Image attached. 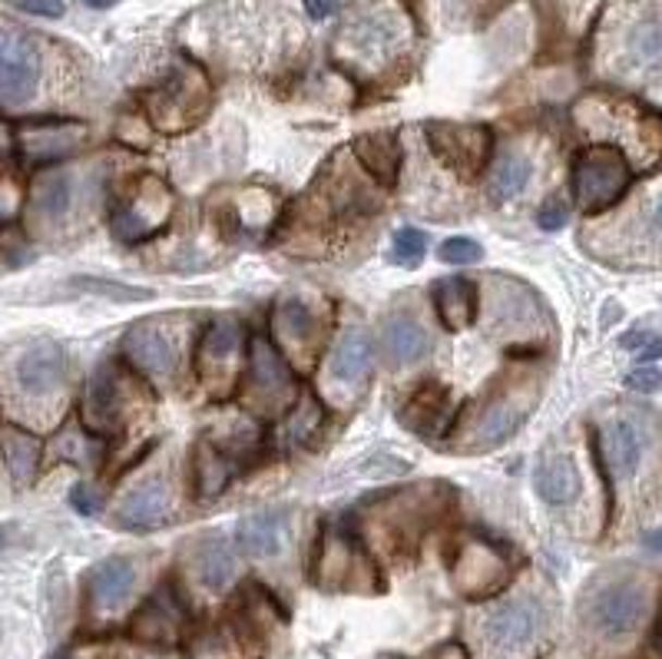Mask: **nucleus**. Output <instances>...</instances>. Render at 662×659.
I'll return each instance as SVG.
<instances>
[{
	"label": "nucleus",
	"instance_id": "obj_1",
	"mask_svg": "<svg viewBox=\"0 0 662 659\" xmlns=\"http://www.w3.org/2000/svg\"><path fill=\"white\" fill-rule=\"evenodd\" d=\"M646 613H649V590L636 576L600 581L579 603V617H584L587 630H593L603 639L633 636L646 623Z\"/></svg>",
	"mask_w": 662,
	"mask_h": 659
},
{
	"label": "nucleus",
	"instance_id": "obj_2",
	"mask_svg": "<svg viewBox=\"0 0 662 659\" xmlns=\"http://www.w3.org/2000/svg\"><path fill=\"white\" fill-rule=\"evenodd\" d=\"M633 183L629 159L620 146H590L573 159V196L579 209L603 212L623 199Z\"/></svg>",
	"mask_w": 662,
	"mask_h": 659
},
{
	"label": "nucleus",
	"instance_id": "obj_3",
	"mask_svg": "<svg viewBox=\"0 0 662 659\" xmlns=\"http://www.w3.org/2000/svg\"><path fill=\"white\" fill-rule=\"evenodd\" d=\"M173 216V193L156 176H136L110 209V225L120 242H146Z\"/></svg>",
	"mask_w": 662,
	"mask_h": 659
},
{
	"label": "nucleus",
	"instance_id": "obj_4",
	"mask_svg": "<svg viewBox=\"0 0 662 659\" xmlns=\"http://www.w3.org/2000/svg\"><path fill=\"white\" fill-rule=\"evenodd\" d=\"M378 209V196L368 190V183L355 173L345 170L342 159H335L331 167L315 180V186L305 196V212L321 219H335V222H355L368 212Z\"/></svg>",
	"mask_w": 662,
	"mask_h": 659
},
{
	"label": "nucleus",
	"instance_id": "obj_5",
	"mask_svg": "<svg viewBox=\"0 0 662 659\" xmlns=\"http://www.w3.org/2000/svg\"><path fill=\"white\" fill-rule=\"evenodd\" d=\"M425 139H428L431 152L461 180L480 176V170L490 159V149H493V133L483 123L431 120V123H425Z\"/></svg>",
	"mask_w": 662,
	"mask_h": 659
},
{
	"label": "nucleus",
	"instance_id": "obj_6",
	"mask_svg": "<svg viewBox=\"0 0 662 659\" xmlns=\"http://www.w3.org/2000/svg\"><path fill=\"white\" fill-rule=\"evenodd\" d=\"M245 388H248V404L259 411H282L295 401V381L292 368L275 349L272 339L253 335L245 352Z\"/></svg>",
	"mask_w": 662,
	"mask_h": 659
},
{
	"label": "nucleus",
	"instance_id": "obj_7",
	"mask_svg": "<svg viewBox=\"0 0 662 659\" xmlns=\"http://www.w3.org/2000/svg\"><path fill=\"white\" fill-rule=\"evenodd\" d=\"M454 590L467 600H487L493 594H501L511 581V557L480 537H467L457 547L454 566Z\"/></svg>",
	"mask_w": 662,
	"mask_h": 659
},
{
	"label": "nucleus",
	"instance_id": "obj_8",
	"mask_svg": "<svg viewBox=\"0 0 662 659\" xmlns=\"http://www.w3.org/2000/svg\"><path fill=\"white\" fill-rule=\"evenodd\" d=\"M209 110V87L199 73H176L146 97V117L162 133H183Z\"/></svg>",
	"mask_w": 662,
	"mask_h": 659
},
{
	"label": "nucleus",
	"instance_id": "obj_9",
	"mask_svg": "<svg viewBox=\"0 0 662 659\" xmlns=\"http://www.w3.org/2000/svg\"><path fill=\"white\" fill-rule=\"evenodd\" d=\"M40 50L37 44L11 27H0V103H24L40 84Z\"/></svg>",
	"mask_w": 662,
	"mask_h": 659
},
{
	"label": "nucleus",
	"instance_id": "obj_10",
	"mask_svg": "<svg viewBox=\"0 0 662 659\" xmlns=\"http://www.w3.org/2000/svg\"><path fill=\"white\" fill-rule=\"evenodd\" d=\"M534 398H520L517 391L511 394H493L490 401H483L474 415L464 425V438L470 441L474 451H487L504 444L511 435L520 431V425L527 422V411H530Z\"/></svg>",
	"mask_w": 662,
	"mask_h": 659
},
{
	"label": "nucleus",
	"instance_id": "obj_11",
	"mask_svg": "<svg viewBox=\"0 0 662 659\" xmlns=\"http://www.w3.org/2000/svg\"><path fill=\"white\" fill-rule=\"evenodd\" d=\"M540 626H543V610L530 597L504 600L501 607H493L483 617V636H487V643L493 649H504V652H517V649L530 646L537 639Z\"/></svg>",
	"mask_w": 662,
	"mask_h": 659
},
{
	"label": "nucleus",
	"instance_id": "obj_12",
	"mask_svg": "<svg viewBox=\"0 0 662 659\" xmlns=\"http://www.w3.org/2000/svg\"><path fill=\"white\" fill-rule=\"evenodd\" d=\"M454 422V398L444 385H421L401 407V425L425 441H438L448 435Z\"/></svg>",
	"mask_w": 662,
	"mask_h": 659
},
{
	"label": "nucleus",
	"instance_id": "obj_13",
	"mask_svg": "<svg viewBox=\"0 0 662 659\" xmlns=\"http://www.w3.org/2000/svg\"><path fill=\"white\" fill-rule=\"evenodd\" d=\"M123 355L136 371L149 378L170 381L176 375V345L156 321H143L130 328V335L123 339Z\"/></svg>",
	"mask_w": 662,
	"mask_h": 659
},
{
	"label": "nucleus",
	"instance_id": "obj_14",
	"mask_svg": "<svg viewBox=\"0 0 662 659\" xmlns=\"http://www.w3.org/2000/svg\"><path fill=\"white\" fill-rule=\"evenodd\" d=\"M126 381L113 368H100L83 394V422L97 435H113L123 425L126 411Z\"/></svg>",
	"mask_w": 662,
	"mask_h": 659
},
{
	"label": "nucleus",
	"instance_id": "obj_15",
	"mask_svg": "<svg viewBox=\"0 0 662 659\" xmlns=\"http://www.w3.org/2000/svg\"><path fill=\"white\" fill-rule=\"evenodd\" d=\"M136 590V563L130 557H107L87 573V600L94 613L120 610Z\"/></svg>",
	"mask_w": 662,
	"mask_h": 659
},
{
	"label": "nucleus",
	"instance_id": "obj_16",
	"mask_svg": "<svg viewBox=\"0 0 662 659\" xmlns=\"http://www.w3.org/2000/svg\"><path fill=\"white\" fill-rule=\"evenodd\" d=\"M173 504V490L166 477H149L136 484L117 508V524L123 530H152L166 521Z\"/></svg>",
	"mask_w": 662,
	"mask_h": 659
},
{
	"label": "nucleus",
	"instance_id": "obj_17",
	"mask_svg": "<svg viewBox=\"0 0 662 659\" xmlns=\"http://www.w3.org/2000/svg\"><path fill=\"white\" fill-rule=\"evenodd\" d=\"M238 345H242V325L235 318H216L199 345H196V371L203 381L216 385L219 375H225L232 368V358L238 355Z\"/></svg>",
	"mask_w": 662,
	"mask_h": 659
},
{
	"label": "nucleus",
	"instance_id": "obj_18",
	"mask_svg": "<svg viewBox=\"0 0 662 659\" xmlns=\"http://www.w3.org/2000/svg\"><path fill=\"white\" fill-rule=\"evenodd\" d=\"M235 537L245 557L256 560L275 557L289 537V508H266L256 514H245L235 527Z\"/></svg>",
	"mask_w": 662,
	"mask_h": 659
},
{
	"label": "nucleus",
	"instance_id": "obj_19",
	"mask_svg": "<svg viewBox=\"0 0 662 659\" xmlns=\"http://www.w3.org/2000/svg\"><path fill=\"white\" fill-rule=\"evenodd\" d=\"M352 156L361 162L365 173H368L378 186L391 190V186L397 183L401 162H404V149H401L397 133H384V130H378V133H361V136H355V143H352Z\"/></svg>",
	"mask_w": 662,
	"mask_h": 659
},
{
	"label": "nucleus",
	"instance_id": "obj_20",
	"mask_svg": "<svg viewBox=\"0 0 662 659\" xmlns=\"http://www.w3.org/2000/svg\"><path fill=\"white\" fill-rule=\"evenodd\" d=\"M381 352L391 368L414 365L431 352V339L418 318L397 312V315L384 318V325H381Z\"/></svg>",
	"mask_w": 662,
	"mask_h": 659
},
{
	"label": "nucleus",
	"instance_id": "obj_21",
	"mask_svg": "<svg viewBox=\"0 0 662 659\" xmlns=\"http://www.w3.org/2000/svg\"><path fill=\"white\" fill-rule=\"evenodd\" d=\"M434 312L448 332H464L477 321L480 312V289L474 279H438L431 289Z\"/></svg>",
	"mask_w": 662,
	"mask_h": 659
},
{
	"label": "nucleus",
	"instance_id": "obj_22",
	"mask_svg": "<svg viewBox=\"0 0 662 659\" xmlns=\"http://www.w3.org/2000/svg\"><path fill=\"white\" fill-rule=\"evenodd\" d=\"M375 368V342L365 328H348V332L339 339L335 352H331L328 362V375L335 378L339 385L358 388Z\"/></svg>",
	"mask_w": 662,
	"mask_h": 659
},
{
	"label": "nucleus",
	"instance_id": "obj_23",
	"mask_svg": "<svg viewBox=\"0 0 662 659\" xmlns=\"http://www.w3.org/2000/svg\"><path fill=\"white\" fill-rule=\"evenodd\" d=\"M232 477H235V457L222 444L203 438L193 451V493L199 501H216L219 493H225Z\"/></svg>",
	"mask_w": 662,
	"mask_h": 659
},
{
	"label": "nucleus",
	"instance_id": "obj_24",
	"mask_svg": "<svg viewBox=\"0 0 662 659\" xmlns=\"http://www.w3.org/2000/svg\"><path fill=\"white\" fill-rule=\"evenodd\" d=\"M368 570L365 553L348 537H328L321 547V587L328 590H358V576ZM371 573V570H368Z\"/></svg>",
	"mask_w": 662,
	"mask_h": 659
},
{
	"label": "nucleus",
	"instance_id": "obj_25",
	"mask_svg": "<svg viewBox=\"0 0 662 659\" xmlns=\"http://www.w3.org/2000/svg\"><path fill=\"white\" fill-rule=\"evenodd\" d=\"M63 371H66V362H63L60 345L40 342V345L27 349L24 358L17 362V385H21L27 394L40 398V394L57 391V385L63 381Z\"/></svg>",
	"mask_w": 662,
	"mask_h": 659
},
{
	"label": "nucleus",
	"instance_id": "obj_26",
	"mask_svg": "<svg viewBox=\"0 0 662 659\" xmlns=\"http://www.w3.org/2000/svg\"><path fill=\"white\" fill-rule=\"evenodd\" d=\"M600 454L613 477H633L642 461V431L629 418H613L603 428Z\"/></svg>",
	"mask_w": 662,
	"mask_h": 659
},
{
	"label": "nucleus",
	"instance_id": "obj_27",
	"mask_svg": "<svg viewBox=\"0 0 662 659\" xmlns=\"http://www.w3.org/2000/svg\"><path fill=\"white\" fill-rule=\"evenodd\" d=\"M534 484H537V493L540 501L550 504V508H566L579 498V490H584V480H579V471L569 457L563 454H550V457H540L537 464V474H534Z\"/></svg>",
	"mask_w": 662,
	"mask_h": 659
},
{
	"label": "nucleus",
	"instance_id": "obj_28",
	"mask_svg": "<svg viewBox=\"0 0 662 659\" xmlns=\"http://www.w3.org/2000/svg\"><path fill=\"white\" fill-rule=\"evenodd\" d=\"M193 576L203 590H225L235 581V550L222 537H206L193 550Z\"/></svg>",
	"mask_w": 662,
	"mask_h": 659
},
{
	"label": "nucleus",
	"instance_id": "obj_29",
	"mask_svg": "<svg viewBox=\"0 0 662 659\" xmlns=\"http://www.w3.org/2000/svg\"><path fill=\"white\" fill-rule=\"evenodd\" d=\"M87 136V130L76 126V123H30L21 130V143L24 152L37 162H50L70 149H76Z\"/></svg>",
	"mask_w": 662,
	"mask_h": 659
},
{
	"label": "nucleus",
	"instance_id": "obj_30",
	"mask_svg": "<svg viewBox=\"0 0 662 659\" xmlns=\"http://www.w3.org/2000/svg\"><path fill=\"white\" fill-rule=\"evenodd\" d=\"M183 623V607L170 590H159L133 620V633L139 639H152V643H166L180 633Z\"/></svg>",
	"mask_w": 662,
	"mask_h": 659
},
{
	"label": "nucleus",
	"instance_id": "obj_31",
	"mask_svg": "<svg viewBox=\"0 0 662 659\" xmlns=\"http://www.w3.org/2000/svg\"><path fill=\"white\" fill-rule=\"evenodd\" d=\"M530 173H534V167H530V159L524 152H514V149L504 152L501 159L493 162V170L487 176V199L493 206H504V203L517 199L527 190Z\"/></svg>",
	"mask_w": 662,
	"mask_h": 659
},
{
	"label": "nucleus",
	"instance_id": "obj_32",
	"mask_svg": "<svg viewBox=\"0 0 662 659\" xmlns=\"http://www.w3.org/2000/svg\"><path fill=\"white\" fill-rule=\"evenodd\" d=\"M73 206V176L47 173L34 183V212L44 222H60Z\"/></svg>",
	"mask_w": 662,
	"mask_h": 659
},
{
	"label": "nucleus",
	"instance_id": "obj_33",
	"mask_svg": "<svg viewBox=\"0 0 662 659\" xmlns=\"http://www.w3.org/2000/svg\"><path fill=\"white\" fill-rule=\"evenodd\" d=\"M0 451H4V461L11 467V474L27 484L34 474H37V464H40V441L21 428H0Z\"/></svg>",
	"mask_w": 662,
	"mask_h": 659
},
{
	"label": "nucleus",
	"instance_id": "obj_34",
	"mask_svg": "<svg viewBox=\"0 0 662 659\" xmlns=\"http://www.w3.org/2000/svg\"><path fill=\"white\" fill-rule=\"evenodd\" d=\"M626 57L639 70L662 66V21L646 17V21L633 24L626 34Z\"/></svg>",
	"mask_w": 662,
	"mask_h": 659
},
{
	"label": "nucleus",
	"instance_id": "obj_35",
	"mask_svg": "<svg viewBox=\"0 0 662 659\" xmlns=\"http://www.w3.org/2000/svg\"><path fill=\"white\" fill-rule=\"evenodd\" d=\"M275 328L285 342H311L315 339V312L302 298H285L275 312Z\"/></svg>",
	"mask_w": 662,
	"mask_h": 659
},
{
	"label": "nucleus",
	"instance_id": "obj_36",
	"mask_svg": "<svg viewBox=\"0 0 662 659\" xmlns=\"http://www.w3.org/2000/svg\"><path fill=\"white\" fill-rule=\"evenodd\" d=\"M73 282L83 292H94V295L113 298V302H146V298H152L149 289H133V285H123V282H107V279H73Z\"/></svg>",
	"mask_w": 662,
	"mask_h": 659
},
{
	"label": "nucleus",
	"instance_id": "obj_37",
	"mask_svg": "<svg viewBox=\"0 0 662 659\" xmlns=\"http://www.w3.org/2000/svg\"><path fill=\"white\" fill-rule=\"evenodd\" d=\"M438 256H441V263H448V266H474V263L483 256V249H480V242H474V239H467V235H454V239L441 242Z\"/></svg>",
	"mask_w": 662,
	"mask_h": 659
},
{
	"label": "nucleus",
	"instance_id": "obj_38",
	"mask_svg": "<svg viewBox=\"0 0 662 659\" xmlns=\"http://www.w3.org/2000/svg\"><path fill=\"white\" fill-rule=\"evenodd\" d=\"M428 249V235L421 229H401L394 235V256L397 263H407V266H418L421 256Z\"/></svg>",
	"mask_w": 662,
	"mask_h": 659
},
{
	"label": "nucleus",
	"instance_id": "obj_39",
	"mask_svg": "<svg viewBox=\"0 0 662 659\" xmlns=\"http://www.w3.org/2000/svg\"><path fill=\"white\" fill-rule=\"evenodd\" d=\"M318 425H321V407L311 398H305L295 415L289 418V435H292V441H308Z\"/></svg>",
	"mask_w": 662,
	"mask_h": 659
},
{
	"label": "nucleus",
	"instance_id": "obj_40",
	"mask_svg": "<svg viewBox=\"0 0 662 659\" xmlns=\"http://www.w3.org/2000/svg\"><path fill=\"white\" fill-rule=\"evenodd\" d=\"M620 345H623L626 352H636V355H639V365L662 358V339H659L655 332H629V335H623Z\"/></svg>",
	"mask_w": 662,
	"mask_h": 659
},
{
	"label": "nucleus",
	"instance_id": "obj_41",
	"mask_svg": "<svg viewBox=\"0 0 662 659\" xmlns=\"http://www.w3.org/2000/svg\"><path fill=\"white\" fill-rule=\"evenodd\" d=\"M566 219H569V206H566L563 196H550V199L537 209V225H540L543 232H556V229H563Z\"/></svg>",
	"mask_w": 662,
	"mask_h": 659
},
{
	"label": "nucleus",
	"instance_id": "obj_42",
	"mask_svg": "<svg viewBox=\"0 0 662 659\" xmlns=\"http://www.w3.org/2000/svg\"><path fill=\"white\" fill-rule=\"evenodd\" d=\"M626 388H633V391H659L662 388V368H655V365H636L629 375H626Z\"/></svg>",
	"mask_w": 662,
	"mask_h": 659
},
{
	"label": "nucleus",
	"instance_id": "obj_43",
	"mask_svg": "<svg viewBox=\"0 0 662 659\" xmlns=\"http://www.w3.org/2000/svg\"><path fill=\"white\" fill-rule=\"evenodd\" d=\"M70 504H73V511H76V514H83V517H94V514L100 511V498H97V490H94V487H87V484H76V487H73V493H70Z\"/></svg>",
	"mask_w": 662,
	"mask_h": 659
},
{
	"label": "nucleus",
	"instance_id": "obj_44",
	"mask_svg": "<svg viewBox=\"0 0 662 659\" xmlns=\"http://www.w3.org/2000/svg\"><path fill=\"white\" fill-rule=\"evenodd\" d=\"M14 4L24 11V14H34V17H50V21H57V17H63V0H14Z\"/></svg>",
	"mask_w": 662,
	"mask_h": 659
},
{
	"label": "nucleus",
	"instance_id": "obj_45",
	"mask_svg": "<svg viewBox=\"0 0 662 659\" xmlns=\"http://www.w3.org/2000/svg\"><path fill=\"white\" fill-rule=\"evenodd\" d=\"M305 11H308V17H315V21L335 17V14H339V0H305Z\"/></svg>",
	"mask_w": 662,
	"mask_h": 659
},
{
	"label": "nucleus",
	"instance_id": "obj_46",
	"mask_svg": "<svg viewBox=\"0 0 662 659\" xmlns=\"http://www.w3.org/2000/svg\"><path fill=\"white\" fill-rule=\"evenodd\" d=\"M431 659H470V652L464 649V643L451 639V643H441V646L431 652Z\"/></svg>",
	"mask_w": 662,
	"mask_h": 659
},
{
	"label": "nucleus",
	"instance_id": "obj_47",
	"mask_svg": "<svg viewBox=\"0 0 662 659\" xmlns=\"http://www.w3.org/2000/svg\"><path fill=\"white\" fill-rule=\"evenodd\" d=\"M53 659H113V656L107 649H100V646H87V649H66V652H60Z\"/></svg>",
	"mask_w": 662,
	"mask_h": 659
},
{
	"label": "nucleus",
	"instance_id": "obj_48",
	"mask_svg": "<svg viewBox=\"0 0 662 659\" xmlns=\"http://www.w3.org/2000/svg\"><path fill=\"white\" fill-rule=\"evenodd\" d=\"M649 232L662 242V193H659L655 203L649 206Z\"/></svg>",
	"mask_w": 662,
	"mask_h": 659
},
{
	"label": "nucleus",
	"instance_id": "obj_49",
	"mask_svg": "<svg viewBox=\"0 0 662 659\" xmlns=\"http://www.w3.org/2000/svg\"><path fill=\"white\" fill-rule=\"evenodd\" d=\"M642 547H646L649 553H662V527L649 530V534L642 537Z\"/></svg>",
	"mask_w": 662,
	"mask_h": 659
},
{
	"label": "nucleus",
	"instance_id": "obj_50",
	"mask_svg": "<svg viewBox=\"0 0 662 659\" xmlns=\"http://www.w3.org/2000/svg\"><path fill=\"white\" fill-rule=\"evenodd\" d=\"M83 4L94 8V11H107V8H113V4H117V0H83Z\"/></svg>",
	"mask_w": 662,
	"mask_h": 659
},
{
	"label": "nucleus",
	"instance_id": "obj_51",
	"mask_svg": "<svg viewBox=\"0 0 662 659\" xmlns=\"http://www.w3.org/2000/svg\"><path fill=\"white\" fill-rule=\"evenodd\" d=\"M11 216V203L8 199H0V222H4Z\"/></svg>",
	"mask_w": 662,
	"mask_h": 659
},
{
	"label": "nucleus",
	"instance_id": "obj_52",
	"mask_svg": "<svg viewBox=\"0 0 662 659\" xmlns=\"http://www.w3.org/2000/svg\"><path fill=\"white\" fill-rule=\"evenodd\" d=\"M0 544H4V537H0Z\"/></svg>",
	"mask_w": 662,
	"mask_h": 659
}]
</instances>
